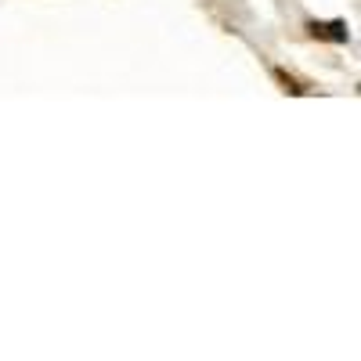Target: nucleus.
Returning <instances> with one entry per match:
<instances>
[{"instance_id":"1","label":"nucleus","mask_w":361,"mask_h":361,"mask_svg":"<svg viewBox=\"0 0 361 361\" xmlns=\"http://www.w3.org/2000/svg\"><path fill=\"white\" fill-rule=\"evenodd\" d=\"M307 33L318 37V40H329V44H347L350 40V29H347L343 18H336V22H307Z\"/></svg>"},{"instance_id":"2","label":"nucleus","mask_w":361,"mask_h":361,"mask_svg":"<svg viewBox=\"0 0 361 361\" xmlns=\"http://www.w3.org/2000/svg\"><path fill=\"white\" fill-rule=\"evenodd\" d=\"M271 76H275L279 83H282V90H286V94H304V87H300L289 73H282V69H275V73H271Z\"/></svg>"}]
</instances>
